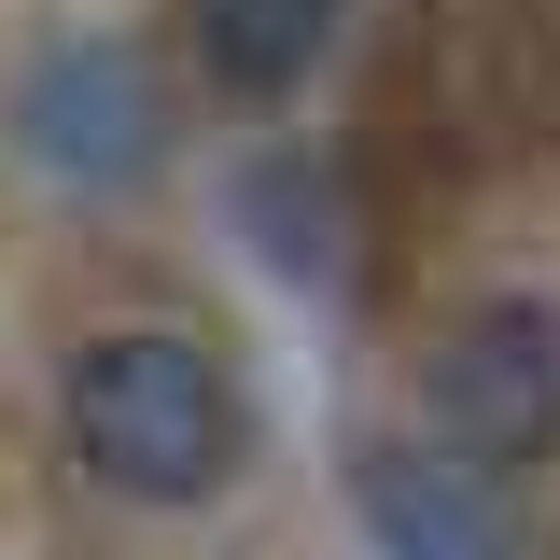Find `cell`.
<instances>
[{
	"instance_id": "cell-5",
	"label": "cell",
	"mask_w": 560,
	"mask_h": 560,
	"mask_svg": "<svg viewBox=\"0 0 560 560\" xmlns=\"http://www.w3.org/2000/svg\"><path fill=\"white\" fill-rule=\"evenodd\" d=\"M323 43H337V0H197V57H210V84H238V98L308 84Z\"/></svg>"
},
{
	"instance_id": "cell-6",
	"label": "cell",
	"mask_w": 560,
	"mask_h": 560,
	"mask_svg": "<svg viewBox=\"0 0 560 560\" xmlns=\"http://www.w3.org/2000/svg\"><path fill=\"white\" fill-rule=\"evenodd\" d=\"M238 238H253V253H280L294 280H323V267H337L323 168H308V154H267V168H238Z\"/></svg>"
},
{
	"instance_id": "cell-1",
	"label": "cell",
	"mask_w": 560,
	"mask_h": 560,
	"mask_svg": "<svg viewBox=\"0 0 560 560\" xmlns=\"http://www.w3.org/2000/svg\"><path fill=\"white\" fill-rule=\"evenodd\" d=\"M238 378L210 364L197 337H98L70 364V448H84V477L127 490V504H210V490L238 477Z\"/></svg>"
},
{
	"instance_id": "cell-3",
	"label": "cell",
	"mask_w": 560,
	"mask_h": 560,
	"mask_svg": "<svg viewBox=\"0 0 560 560\" xmlns=\"http://www.w3.org/2000/svg\"><path fill=\"white\" fill-rule=\"evenodd\" d=\"M420 407L448 448H547L560 434V294H504L477 323H448V337L420 350Z\"/></svg>"
},
{
	"instance_id": "cell-4",
	"label": "cell",
	"mask_w": 560,
	"mask_h": 560,
	"mask_svg": "<svg viewBox=\"0 0 560 560\" xmlns=\"http://www.w3.org/2000/svg\"><path fill=\"white\" fill-rule=\"evenodd\" d=\"M350 490H364V533L393 560H518L504 547V504H490V477H477V448H364L350 463Z\"/></svg>"
},
{
	"instance_id": "cell-2",
	"label": "cell",
	"mask_w": 560,
	"mask_h": 560,
	"mask_svg": "<svg viewBox=\"0 0 560 560\" xmlns=\"http://www.w3.org/2000/svg\"><path fill=\"white\" fill-rule=\"evenodd\" d=\"M14 140H28V168H57L70 197H127L168 154V98H154V70L127 43H57L14 84Z\"/></svg>"
}]
</instances>
